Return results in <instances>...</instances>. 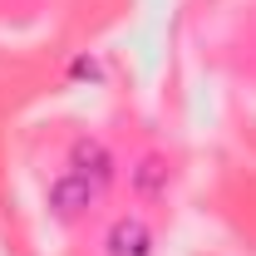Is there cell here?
Wrapping results in <instances>:
<instances>
[{
  "instance_id": "obj_2",
  "label": "cell",
  "mask_w": 256,
  "mask_h": 256,
  "mask_svg": "<svg viewBox=\"0 0 256 256\" xmlns=\"http://www.w3.org/2000/svg\"><path fill=\"white\" fill-rule=\"evenodd\" d=\"M108 256H148L153 252V236H148V226L138 222V217H124V222L108 226Z\"/></svg>"
},
{
  "instance_id": "obj_3",
  "label": "cell",
  "mask_w": 256,
  "mask_h": 256,
  "mask_svg": "<svg viewBox=\"0 0 256 256\" xmlns=\"http://www.w3.org/2000/svg\"><path fill=\"white\" fill-rule=\"evenodd\" d=\"M69 162H74V172H79V178H89L94 188H104V182H108V172H114V162H108V153H104V143H74Z\"/></svg>"
},
{
  "instance_id": "obj_1",
  "label": "cell",
  "mask_w": 256,
  "mask_h": 256,
  "mask_svg": "<svg viewBox=\"0 0 256 256\" xmlns=\"http://www.w3.org/2000/svg\"><path fill=\"white\" fill-rule=\"evenodd\" d=\"M98 197V188L89 182V178H79V172H69V178H60L54 188H50V207L60 212V217H74L79 207H89Z\"/></svg>"
}]
</instances>
